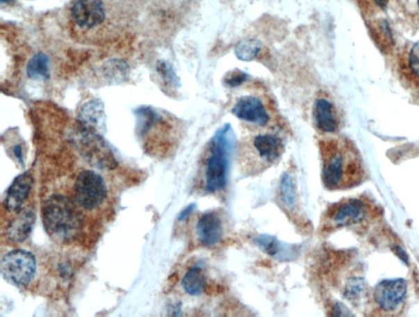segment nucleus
Returning a JSON list of instances; mask_svg holds the SVG:
<instances>
[{"instance_id":"dca6fc26","label":"nucleus","mask_w":419,"mask_h":317,"mask_svg":"<svg viewBox=\"0 0 419 317\" xmlns=\"http://www.w3.org/2000/svg\"><path fill=\"white\" fill-rule=\"evenodd\" d=\"M253 146L260 158L266 162H274L283 153L282 140L272 134L258 135L253 140Z\"/></svg>"},{"instance_id":"6ab92c4d","label":"nucleus","mask_w":419,"mask_h":317,"mask_svg":"<svg viewBox=\"0 0 419 317\" xmlns=\"http://www.w3.org/2000/svg\"><path fill=\"white\" fill-rule=\"evenodd\" d=\"M49 58L44 53H38L27 63L26 73L32 80H48L50 77Z\"/></svg>"},{"instance_id":"7c9ffc66","label":"nucleus","mask_w":419,"mask_h":317,"mask_svg":"<svg viewBox=\"0 0 419 317\" xmlns=\"http://www.w3.org/2000/svg\"><path fill=\"white\" fill-rule=\"evenodd\" d=\"M375 3L381 8H385L388 4V0H375Z\"/></svg>"},{"instance_id":"2f4dec72","label":"nucleus","mask_w":419,"mask_h":317,"mask_svg":"<svg viewBox=\"0 0 419 317\" xmlns=\"http://www.w3.org/2000/svg\"><path fill=\"white\" fill-rule=\"evenodd\" d=\"M15 0H1V3H15Z\"/></svg>"},{"instance_id":"bb28decb","label":"nucleus","mask_w":419,"mask_h":317,"mask_svg":"<svg viewBox=\"0 0 419 317\" xmlns=\"http://www.w3.org/2000/svg\"><path fill=\"white\" fill-rule=\"evenodd\" d=\"M331 316H354L352 311L340 302L336 303L331 309Z\"/></svg>"},{"instance_id":"393cba45","label":"nucleus","mask_w":419,"mask_h":317,"mask_svg":"<svg viewBox=\"0 0 419 317\" xmlns=\"http://www.w3.org/2000/svg\"><path fill=\"white\" fill-rule=\"evenodd\" d=\"M248 78H249V75L247 73L236 69V70L229 72L224 76V83L229 88H236L247 81Z\"/></svg>"},{"instance_id":"c756f323","label":"nucleus","mask_w":419,"mask_h":317,"mask_svg":"<svg viewBox=\"0 0 419 317\" xmlns=\"http://www.w3.org/2000/svg\"><path fill=\"white\" fill-rule=\"evenodd\" d=\"M395 254H397V256H399L400 259H402L404 263H405V264H408L409 263V257L406 254V252H405L402 247H399V246H395V249H394Z\"/></svg>"},{"instance_id":"f8f14e48","label":"nucleus","mask_w":419,"mask_h":317,"mask_svg":"<svg viewBox=\"0 0 419 317\" xmlns=\"http://www.w3.org/2000/svg\"><path fill=\"white\" fill-rule=\"evenodd\" d=\"M78 120L81 128L100 134L106 128L105 107L102 101L93 99L83 105Z\"/></svg>"},{"instance_id":"4be33fe9","label":"nucleus","mask_w":419,"mask_h":317,"mask_svg":"<svg viewBox=\"0 0 419 317\" xmlns=\"http://www.w3.org/2000/svg\"><path fill=\"white\" fill-rule=\"evenodd\" d=\"M130 73V68L126 62L113 59L104 64V74L110 81H125Z\"/></svg>"},{"instance_id":"aec40b11","label":"nucleus","mask_w":419,"mask_h":317,"mask_svg":"<svg viewBox=\"0 0 419 317\" xmlns=\"http://www.w3.org/2000/svg\"><path fill=\"white\" fill-rule=\"evenodd\" d=\"M262 48L261 43L256 39H247L240 41L236 46L234 53L239 60L251 62L260 54Z\"/></svg>"},{"instance_id":"f257e3e1","label":"nucleus","mask_w":419,"mask_h":317,"mask_svg":"<svg viewBox=\"0 0 419 317\" xmlns=\"http://www.w3.org/2000/svg\"><path fill=\"white\" fill-rule=\"evenodd\" d=\"M42 220L48 236L58 243L76 240L84 227V215L69 197L54 195L42 206Z\"/></svg>"},{"instance_id":"a211bd4d","label":"nucleus","mask_w":419,"mask_h":317,"mask_svg":"<svg viewBox=\"0 0 419 317\" xmlns=\"http://www.w3.org/2000/svg\"><path fill=\"white\" fill-rule=\"evenodd\" d=\"M182 286L188 295L199 296L205 291L206 279L202 266L199 264L192 266L184 275Z\"/></svg>"},{"instance_id":"423d86ee","label":"nucleus","mask_w":419,"mask_h":317,"mask_svg":"<svg viewBox=\"0 0 419 317\" xmlns=\"http://www.w3.org/2000/svg\"><path fill=\"white\" fill-rule=\"evenodd\" d=\"M328 159L326 160L323 171V181L325 186L330 190L338 189L346 186L344 177L348 176L352 186L360 182L361 173L360 168L356 166L347 167L344 156L336 148L326 152Z\"/></svg>"},{"instance_id":"7ed1b4c3","label":"nucleus","mask_w":419,"mask_h":317,"mask_svg":"<svg viewBox=\"0 0 419 317\" xmlns=\"http://www.w3.org/2000/svg\"><path fill=\"white\" fill-rule=\"evenodd\" d=\"M75 142L78 151L90 166L108 171L117 167L112 149L98 133L80 128Z\"/></svg>"},{"instance_id":"20e7f679","label":"nucleus","mask_w":419,"mask_h":317,"mask_svg":"<svg viewBox=\"0 0 419 317\" xmlns=\"http://www.w3.org/2000/svg\"><path fill=\"white\" fill-rule=\"evenodd\" d=\"M36 259L31 252L13 250L3 257L1 273L4 279L18 288L26 287L36 273Z\"/></svg>"},{"instance_id":"39448f33","label":"nucleus","mask_w":419,"mask_h":317,"mask_svg":"<svg viewBox=\"0 0 419 317\" xmlns=\"http://www.w3.org/2000/svg\"><path fill=\"white\" fill-rule=\"evenodd\" d=\"M73 193L78 206L85 210H94L107 199L108 187L100 174L85 170L78 174Z\"/></svg>"},{"instance_id":"473e14b6","label":"nucleus","mask_w":419,"mask_h":317,"mask_svg":"<svg viewBox=\"0 0 419 317\" xmlns=\"http://www.w3.org/2000/svg\"><path fill=\"white\" fill-rule=\"evenodd\" d=\"M418 8H419V0H418Z\"/></svg>"},{"instance_id":"ddd939ff","label":"nucleus","mask_w":419,"mask_h":317,"mask_svg":"<svg viewBox=\"0 0 419 317\" xmlns=\"http://www.w3.org/2000/svg\"><path fill=\"white\" fill-rule=\"evenodd\" d=\"M196 231L202 245H217L223 236L222 222L214 213H204L197 223Z\"/></svg>"},{"instance_id":"2eb2a0df","label":"nucleus","mask_w":419,"mask_h":317,"mask_svg":"<svg viewBox=\"0 0 419 317\" xmlns=\"http://www.w3.org/2000/svg\"><path fill=\"white\" fill-rule=\"evenodd\" d=\"M365 218V205L358 199H351L344 202L338 206L333 215L334 222L338 227L360 223Z\"/></svg>"},{"instance_id":"cd10ccee","label":"nucleus","mask_w":419,"mask_h":317,"mask_svg":"<svg viewBox=\"0 0 419 317\" xmlns=\"http://www.w3.org/2000/svg\"><path fill=\"white\" fill-rule=\"evenodd\" d=\"M196 206V204H191L186 206V208L184 209L178 216V220L179 222H183V220H187L188 217H190V216L193 213V211H195Z\"/></svg>"},{"instance_id":"f03ea898","label":"nucleus","mask_w":419,"mask_h":317,"mask_svg":"<svg viewBox=\"0 0 419 317\" xmlns=\"http://www.w3.org/2000/svg\"><path fill=\"white\" fill-rule=\"evenodd\" d=\"M234 136L231 125L227 123L215 131L209 144L206 159V190L214 193L222 190L227 185L230 158L234 148Z\"/></svg>"},{"instance_id":"b1692460","label":"nucleus","mask_w":419,"mask_h":317,"mask_svg":"<svg viewBox=\"0 0 419 317\" xmlns=\"http://www.w3.org/2000/svg\"><path fill=\"white\" fill-rule=\"evenodd\" d=\"M158 71L167 84L173 86H179V78L170 64L165 61L160 62L158 66Z\"/></svg>"},{"instance_id":"9d476101","label":"nucleus","mask_w":419,"mask_h":317,"mask_svg":"<svg viewBox=\"0 0 419 317\" xmlns=\"http://www.w3.org/2000/svg\"><path fill=\"white\" fill-rule=\"evenodd\" d=\"M253 241L265 254L279 261H293L300 254L302 250L301 245L282 242L277 237L269 234H258Z\"/></svg>"},{"instance_id":"9b49d317","label":"nucleus","mask_w":419,"mask_h":317,"mask_svg":"<svg viewBox=\"0 0 419 317\" xmlns=\"http://www.w3.org/2000/svg\"><path fill=\"white\" fill-rule=\"evenodd\" d=\"M34 178L29 172L19 174L8 188L4 206L9 213H19L31 194Z\"/></svg>"},{"instance_id":"4468645a","label":"nucleus","mask_w":419,"mask_h":317,"mask_svg":"<svg viewBox=\"0 0 419 317\" xmlns=\"http://www.w3.org/2000/svg\"><path fill=\"white\" fill-rule=\"evenodd\" d=\"M35 220L36 215L33 209L20 211L17 217L13 219L7 227L8 240L13 243H21L27 240L33 229Z\"/></svg>"},{"instance_id":"412c9836","label":"nucleus","mask_w":419,"mask_h":317,"mask_svg":"<svg viewBox=\"0 0 419 317\" xmlns=\"http://www.w3.org/2000/svg\"><path fill=\"white\" fill-rule=\"evenodd\" d=\"M279 192L283 203L290 211L297 206V193L291 174L284 173L279 182Z\"/></svg>"},{"instance_id":"f3484780","label":"nucleus","mask_w":419,"mask_h":317,"mask_svg":"<svg viewBox=\"0 0 419 317\" xmlns=\"http://www.w3.org/2000/svg\"><path fill=\"white\" fill-rule=\"evenodd\" d=\"M313 117L316 127L320 131L326 133H334L337 130L338 124L336 121L333 105L329 100L318 99L313 108Z\"/></svg>"},{"instance_id":"0eeeda50","label":"nucleus","mask_w":419,"mask_h":317,"mask_svg":"<svg viewBox=\"0 0 419 317\" xmlns=\"http://www.w3.org/2000/svg\"><path fill=\"white\" fill-rule=\"evenodd\" d=\"M72 17L81 29H95L105 21L104 4L102 0H76L72 8Z\"/></svg>"},{"instance_id":"6e6552de","label":"nucleus","mask_w":419,"mask_h":317,"mask_svg":"<svg viewBox=\"0 0 419 317\" xmlns=\"http://www.w3.org/2000/svg\"><path fill=\"white\" fill-rule=\"evenodd\" d=\"M407 293V283L403 279H386L375 289V300L381 309L393 311L402 303Z\"/></svg>"},{"instance_id":"a878e982","label":"nucleus","mask_w":419,"mask_h":317,"mask_svg":"<svg viewBox=\"0 0 419 317\" xmlns=\"http://www.w3.org/2000/svg\"><path fill=\"white\" fill-rule=\"evenodd\" d=\"M409 67L414 74L419 77V42L413 46L409 54Z\"/></svg>"},{"instance_id":"1a4fd4ad","label":"nucleus","mask_w":419,"mask_h":317,"mask_svg":"<svg viewBox=\"0 0 419 317\" xmlns=\"http://www.w3.org/2000/svg\"><path fill=\"white\" fill-rule=\"evenodd\" d=\"M232 113L240 120L265 126L270 121V114L262 101L254 95H244L237 101Z\"/></svg>"},{"instance_id":"c85d7f7f","label":"nucleus","mask_w":419,"mask_h":317,"mask_svg":"<svg viewBox=\"0 0 419 317\" xmlns=\"http://www.w3.org/2000/svg\"><path fill=\"white\" fill-rule=\"evenodd\" d=\"M13 153H15V157L19 161V163L24 166V160H23V152L22 149V146L20 145H17L13 148Z\"/></svg>"},{"instance_id":"5701e85b","label":"nucleus","mask_w":419,"mask_h":317,"mask_svg":"<svg viewBox=\"0 0 419 317\" xmlns=\"http://www.w3.org/2000/svg\"><path fill=\"white\" fill-rule=\"evenodd\" d=\"M367 286L363 278L354 277L347 280L344 289V297L351 302H358L365 296Z\"/></svg>"}]
</instances>
